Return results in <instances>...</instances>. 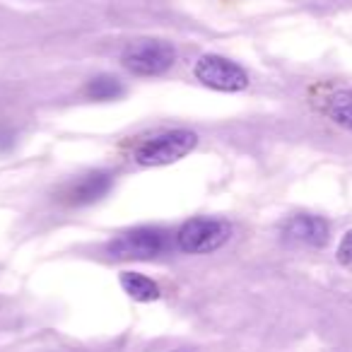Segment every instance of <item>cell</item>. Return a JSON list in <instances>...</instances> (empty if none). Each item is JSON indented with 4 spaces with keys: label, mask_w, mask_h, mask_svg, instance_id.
Returning a JSON list of instances; mask_svg holds the SVG:
<instances>
[{
    "label": "cell",
    "mask_w": 352,
    "mask_h": 352,
    "mask_svg": "<svg viewBox=\"0 0 352 352\" xmlns=\"http://www.w3.org/2000/svg\"><path fill=\"white\" fill-rule=\"evenodd\" d=\"M232 230L227 222L215 217H193L176 234V244L186 254H210L230 239Z\"/></svg>",
    "instance_id": "cell-2"
},
{
    "label": "cell",
    "mask_w": 352,
    "mask_h": 352,
    "mask_svg": "<svg viewBox=\"0 0 352 352\" xmlns=\"http://www.w3.org/2000/svg\"><path fill=\"white\" fill-rule=\"evenodd\" d=\"M328 116L345 131H352V89H340L328 99Z\"/></svg>",
    "instance_id": "cell-9"
},
{
    "label": "cell",
    "mask_w": 352,
    "mask_h": 352,
    "mask_svg": "<svg viewBox=\"0 0 352 352\" xmlns=\"http://www.w3.org/2000/svg\"><path fill=\"white\" fill-rule=\"evenodd\" d=\"M338 261L342 265H352V230L342 236L340 246H338Z\"/></svg>",
    "instance_id": "cell-11"
},
{
    "label": "cell",
    "mask_w": 352,
    "mask_h": 352,
    "mask_svg": "<svg viewBox=\"0 0 352 352\" xmlns=\"http://www.w3.org/2000/svg\"><path fill=\"white\" fill-rule=\"evenodd\" d=\"M176 51L171 49V44L160 39H142L138 44L128 46L123 54V65L135 75H162L174 65Z\"/></svg>",
    "instance_id": "cell-4"
},
{
    "label": "cell",
    "mask_w": 352,
    "mask_h": 352,
    "mask_svg": "<svg viewBox=\"0 0 352 352\" xmlns=\"http://www.w3.org/2000/svg\"><path fill=\"white\" fill-rule=\"evenodd\" d=\"M331 236V227L318 215H294L283 225V239L294 246L321 249Z\"/></svg>",
    "instance_id": "cell-6"
},
{
    "label": "cell",
    "mask_w": 352,
    "mask_h": 352,
    "mask_svg": "<svg viewBox=\"0 0 352 352\" xmlns=\"http://www.w3.org/2000/svg\"><path fill=\"white\" fill-rule=\"evenodd\" d=\"M198 135L191 131H169L145 140L135 150V162L142 166H164L179 162L196 147Z\"/></svg>",
    "instance_id": "cell-1"
},
{
    "label": "cell",
    "mask_w": 352,
    "mask_h": 352,
    "mask_svg": "<svg viewBox=\"0 0 352 352\" xmlns=\"http://www.w3.org/2000/svg\"><path fill=\"white\" fill-rule=\"evenodd\" d=\"M166 234L157 227H138V230L123 232L121 236L109 241L107 251L113 258L123 261H147L164 251Z\"/></svg>",
    "instance_id": "cell-3"
},
{
    "label": "cell",
    "mask_w": 352,
    "mask_h": 352,
    "mask_svg": "<svg viewBox=\"0 0 352 352\" xmlns=\"http://www.w3.org/2000/svg\"><path fill=\"white\" fill-rule=\"evenodd\" d=\"M85 94L89 99H97V102H109V99H118L123 94V85L118 82L111 75H99V78L89 80Z\"/></svg>",
    "instance_id": "cell-10"
},
{
    "label": "cell",
    "mask_w": 352,
    "mask_h": 352,
    "mask_svg": "<svg viewBox=\"0 0 352 352\" xmlns=\"http://www.w3.org/2000/svg\"><path fill=\"white\" fill-rule=\"evenodd\" d=\"M121 285L133 299H138V302H152V299L160 297V285L152 283L150 278H145V275H140V273H123Z\"/></svg>",
    "instance_id": "cell-8"
},
{
    "label": "cell",
    "mask_w": 352,
    "mask_h": 352,
    "mask_svg": "<svg viewBox=\"0 0 352 352\" xmlns=\"http://www.w3.org/2000/svg\"><path fill=\"white\" fill-rule=\"evenodd\" d=\"M113 186V176L107 171H92V174H85L82 179L73 184V186L65 191L70 206H89V203L104 198Z\"/></svg>",
    "instance_id": "cell-7"
},
{
    "label": "cell",
    "mask_w": 352,
    "mask_h": 352,
    "mask_svg": "<svg viewBox=\"0 0 352 352\" xmlns=\"http://www.w3.org/2000/svg\"><path fill=\"white\" fill-rule=\"evenodd\" d=\"M182 352H184V350H182Z\"/></svg>",
    "instance_id": "cell-12"
},
{
    "label": "cell",
    "mask_w": 352,
    "mask_h": 352,
    "mask_svg": "<svg viewBox=\"0 0 352 352\" xmlns=\"http://www.w3.org/2000/svg\"><path fill=\"white\" fill-rule=\"evenodd\" d=\"M196 78L206 87L220 89V92H239L249 85V75L244 68L222 56H203L196 65Z\"/></svg>",
    "instance_id": "cell-5"
}]
</instances>
